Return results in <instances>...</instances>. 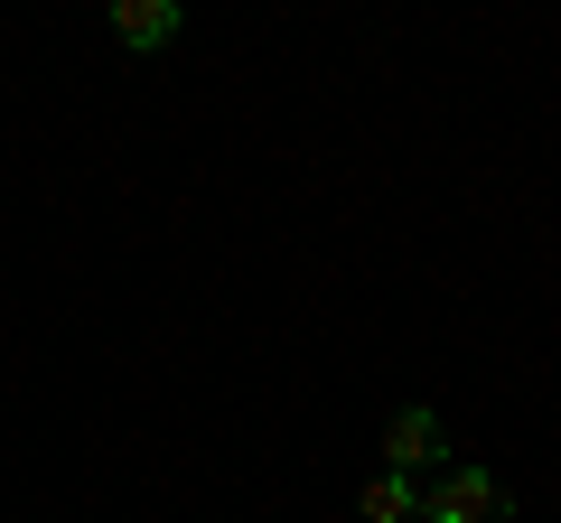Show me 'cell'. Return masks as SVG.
Returning <instances> with one entry per match:
<instances>
[{"instance_id":"3957f363","label":"cell","mask_w":561,"mask_h":523,"mask_svg":"<svg viewBox=\"0 0 561 523\" xmlns=\"http://www.w3.org/2000/svg\"><path fill=\"white\" fill-rule=\"evenodd\" d=\"M187 10L179 0H113V38L131 47V57H160V47H179Z\"/></svg>"},{"instance_id":"7a4b0ae2","label":"cell","mask_w":561,"mask_h":523,"mask_svg":"<svg viewBox=\"0 0 561 523\" xmlns=\"http://www.w3.org/2000/svg\"><path fill=\"white\" fill-rule=\"evenodd\" d=\"M440 449H449V430H440V411H431V403H402L393 421H383V467H393V477L440 467Z\"/></svg>"},{"instance_id":"6da1fadb","label":"cell","mask_w":561,"mask_h":523,"mask_svg":"<svg viewBox=\"0 0 561 523\" xmlns=\"http://www.w3.org/2000/svg\"><path fill=\"white\" fill-rule=\"evenodd\" d=\"M412 523H515V486L496 467H440V477L421 486Z\"/></svg>"},{"instance_id":"277c9868","label":"cell","mask_w":561,"mask_h":523,"mask_svg":"<svg viewBox=\"0 0 561 523\" xmlns=\"http://www.w3.org/2000/svg\"><path fill=\"white\" fill-rule=\"evenodd\" d=\"M356 504H365V523H412V514H421V486H412V477H393V467H383V477L365 486Z\"/></svg>"}]
</instances>
